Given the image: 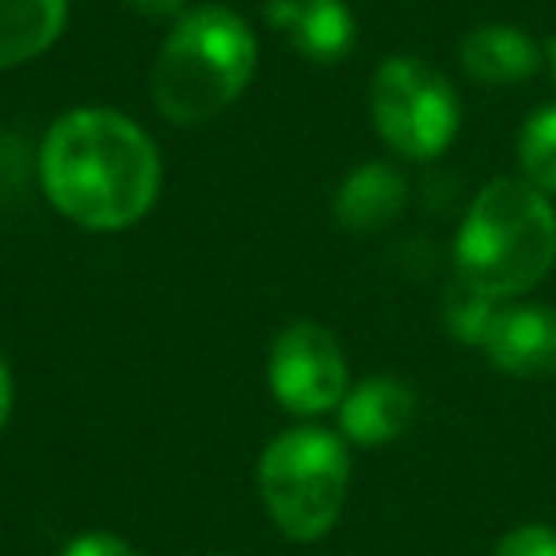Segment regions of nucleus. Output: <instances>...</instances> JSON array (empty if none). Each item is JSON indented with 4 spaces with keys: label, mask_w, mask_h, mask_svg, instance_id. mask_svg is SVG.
<instances>
[{
    "label": "nucleus",
    "mask_w": 556,
    "mask_h": 556,
    "mask_svg": "<svg viewBox=\"0 0 556 556\" xmlns=\"http://www.w3.org/2000/svg\"><path fill=\"white\" fill-rule=\"evenodd\" d=\"M161 179L153 138L111 108L65 111L50 123L39 149L42 194L88 232H123L149 217Z\"/></svg>",
    "instance_id": "obj_1"
},
{
    "label": "nucleus",
    "mask_w": 556,
    "mask_h": 556,
    "mask_svg": "<svg viewBox=\"0 0 556 556\" xmlns=\"http://www.w3.org/2000/svg\"><path fill=\"white\" fill-rule=\"evenodd\" d=\"M556 263V210L526 179H492L477 191L454 240L457 278L495 302L533 290Z\"/></svg>",
    "instance_id": "obj_2"
},
{
    "label": "nucleus",
    "mask_w": 556,
    "mask_h": 556,
    "mask_svg": "<svg viewBox=\"0 0 556 556\" xmlns=\"http://www.w3.org/2000/svg\"><path fill=\"white\" fill-rule=\"evenodd\" d=\"M260 42L225 4H194L172 24L153 65V103L168 123L202 126L229 111L255 77Z\"/></svg>",
    "instance_id": "obj_3"
},
{
    "label": "nucleus",
    "mask_w": 556,
    "mask_h": 556,
    "mask_svg": "<svg viewBox=\"0 0 556 556\" xmlns=\"http://www.w3.org/2000/svg\"><path fill=\"white\" fill-rule=\"evenodd\" d=\"M260 495L290 541H320L340 522L351 488L348 439L328 427H287L260 454Z\"/></svg>",
    "instance_id": "obj_4"
},
{
    "label": "nucleus",
    "mask_w": 556,
    "mask_h": 556,
    "mask_svg": "<svg viewBox=\"0 0 556 556\" xmlns=\"http://www.w3.org/2000/svg\"><path fill=\"white\" fill-rule=\"evenodd\" d=\"M370 115L396 156L434 161L462 126L457 92L431 62L412 54L386 58L370 80Z\"/></svg>",
    "instance_id": "obj_5"
},
{
    "label": "nucleus",
    "mask_w": 556,
    "mask_h": 556,
    "mask_svg": "<svg viewBox=\"0 0 556 556\" xmlns=\"http://www.w3.org/2000/svg\"><path fill=\"white\" fill-rule=\"evenodd\" d=\"M267 386L275 401L294 416H325L348 396V358L328 328L298 320L270 343Z\"/></svg>",
    "instance_id": "obj_6"
},
{
    "label": "nucleus",
    "mask_w": 556,
    "mask_h": 556,
    "mask_svg": "<svg viewBox=\"0 0 556 556\" xmlns=\"http://www.w3.org/2000/svg\"><path fill=\"white\" fill-rule=\"evenodd\" d=\"M480 348L510 378H556V305H500Z\"/></svg>",
    "instance_id": "obj_7"
},
{
    "label": "nucleus",
    "mask_w": 556,
    "mask_h": 556,
    "mask_svg": "<svg viewBox=\"0 0 556 556\" xmlns=\"http://www.w3.org/2000/svg\"><path fill=\"white\" fill-rule=\"evenodd\" d=\"M263 16L302 58L336 65L355 47V12L348 0H267Z\"/></svg>",
    "instance_id": "obj_8"
},
{
    "label": "nucleus",
    "mask_w": 556,
    "mask_h": 556,
    "mask_svg": "<svg viewBox=\"0 0 556 556\" xmlns=\"http://www.w3.org/2000/svg\"><path fill=\"white\" fill-rule=\"evenodd\" d=\"M340 431L355 446H389L419 416V401L404 381L396 378H366L363 386H351L340 401Z\"/></svg>",
    "instance_id": "obj_9"
},
{
    "label": "nucleus",
    "mask_w": 556,
    "mask_h": 556,
    "mask_svg": "<svg viewBox=\"0 0 556 556\" xmlns=\"http://www.w3.org/2000/svg\"><path fill=\"white\" fill-rule=\"evenodd\" d=\"M404 202H408V184L401 172L386 161H370L348 172L332 199V214L351 232H381L404 214Z\"/></svg>",
    "instance_id": "obj_10"
},
{
    "label": "nucleus",
    "mask_w": 556,
    "mask_h": 556,
    "mask_svg": "<svg viewBox=\"0 0 556 556\" xmlns=\"http://www.w3.org/2000/svg\"><path fill=\"white\" fill-rule=\"evenodd\" d=\"M462 70L469 73L477 85L488 88H507L522 85L541 70V50L522 27L510 24H484L472 27L462 39Z\"/></svg>",
    "instance_id": "obj_11"
},
{
    "label": "nucleus",
    "mask_w": 556,
    "mask_h": 556,
    "mask_svg": "<svg viewBox=\"0 0 556 556\" xmlns=\"http://www.w3.org/2000/svg\"><path fill=\"white\" fill-rule=\"evenodd\" d=\"M70 0H0V73L42 58L65 31Z\"/></svg>",
    "instance_id": "obj_12"
},
{
    "label": "nucleus",
    "mask_w": 556,
    "mask_h": 556,
    "mask_svg": "<svg viewBox=\"0 0 556 556\" xmlns=\"http://www.w3.org/2000/svg\"><path fill=\"white\" fill-rule=\"evenodd\" d=\"M518 168L522 179L556 199V108L530 115L518 130Z\"/></svg>",
    "instance_id": "obj_13"
},
{
    "label": "nucleus",
    "mask_w": 556,
    "mask_h": 556,
    "mask_svg": "<svg viewBox=\"0 0 556 556\" xmlns=\"http://www.w3.org/2000/svg\"><path fill=\"white\" fill-rule=\"evenodd\" d=\"M503 302H495V298L480 294L477 287H469V282H462L457 278L454 287L446 290V298H442V325H446V332L454 336V340L462 343H484L488 328H492L495 313H500Z\"/></svg>",
    "instance_id": "obj_14"
},
{
    "label": "nucleus",
    "mask_w": 556,
    "mask_h": 556,
    "mask_svg": "<svg viewBox=\"0 0 556 556\" xmlns=\"http://www.w3.org/2000/svg\"><path fill=\"white\" fill-rule=\"evenodd\" d=\"M492 556H556V530L545 522H526L495 541Z\"/></svg>",
    "instance_id": "obj_15"
},
{
    "label": "nucleus",
    "mask_w": 556,
    "mask_h": 556,
    "mask_svg": "<svg viewBox=\"0 0 556 556\" xmlns=\"http://www.w3.org/2000/svg\"><path fill=\"white\" fill-rule=\"evenodd\" d=\"M62 556H146L134 548L130 541L115 538V533H80L62 548Z\"/></svg>",
    "instance_id": "obj_16"
},
{
    "label": "nucleus",
    "mask_w": 556,
    "mask_h": 556,
    "mask_svg": "<svg viewBox=\"0 0 556 556\" xmlns=\"http://www.w3.org/2000/svg\"><path fill=\"white\" fill-rule=\"evenodd\" d=\"M126 9L146 20H172V24L187 12L184 0H126Z\"/></svg>",
    "instance_id": "obj_17"
},
{
    "label": "nucleus",
    "mask_w": 556,
    "mask_h": 556,
    "mask_svg": "<svg viewBox=\"0 0 556 556\" xmlns=\"http://www.w3.org/2000/svg\"><path fill=\"white\" fill-rule=\"evenodd\" d=\"M12 401H16V378H12L9 358L0 355V431H4V424L12 416Z\"/></svg>",
    "instance_id": "obj_18"
},
{
    "label": "nucleus",
    "mask_w": 556,
    "mask_h": 556,
    "mask_svg": "<svg viewBox=\"0 0 556 556\" xmlns=\"http://www.w3.org/2000/svg\"><path fill=\"white\" fill-rule=\"evenodd\" d=\"M548 65H553V80H556V42H553V50H548Z\"/></svg>",
    "instance_id": "obj_19"
},
{
    "label": "nucleus",
    "mask_w": 556,
    "mask_h": 556,
    "mask_svg": "<svg viewBox=\"0 0 556 556\" xmlns=\"http://www.w3.org/2000/svg\"><path fill=\"white\" fill-rule=\"evenodd\" d=\"M210 556H225V553H210Z\"/></svg>",
    "instance_id": "obj_20"
}]
</instances>
